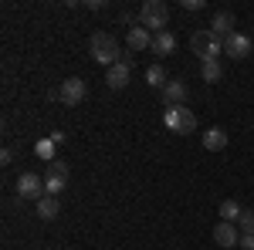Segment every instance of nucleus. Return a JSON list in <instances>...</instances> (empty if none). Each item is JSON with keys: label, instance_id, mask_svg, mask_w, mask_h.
<instances>
[{"label": "nucleus", "instance_id": "393cba45", "mask_svg": "<svg viewBox=\"0 0 254 250\" xmlns=\"http://www.w3.org/2000/svg\"><path fill=\"white\" fill-rule=\"evenodd\" d=\"M88 7H92V10H105L109 3H105V0H88Z\"/></svg>", "mask_w": 254, "mask_h": 250}, {"label": "nucleus", "instance_id": "39448f33", "mask_svg": "<svg viewBox=\"0 0 254 250\" xmlns=\"http://www.w3.org/2000/svg\"><path fill=\"white\" fill-rule=\"evenodd\" d=\"M85 95H88L85 78H68V81H61V85H58V101H61V105H68V108L81 105Z\"/></svg>", "mask_w": 254, "mask_h": 250}, {"label": "nucleus", "instance_id": "412c9836", "mask_svg": "<svg viewBox=\"0 0 254 250\" xmlns=\"http://www.w3.org/2000/svg\"><path fill=\"white\" fill-rule=\"evenodd\" d=\"M237 230H241V237H244V233H254V210H244V213H241Z\"/></svg>", "mask_w": 254, "mask_h": 250}, {"label": "nucleus", "instance_id": "423d86ee", "mask_svg": "<svg viewBox=\"0 0 254 250\" xmlns=\"http://www.w3.org/2000/svg\"><path fill=\"white\" fill-rule=\"evenodd\" d=\"M68 176H71V169H68V162H48V176H44V193L48 196H58L61 190H64V183H68Z\"/></svg>", "mask_w": 254, "mask_h": 250}, {"label": "nucleus", "instance_id": "7ed1b4c3", "mask_svg": "<svg viewBox=\"0 0 254 250\" xmlns=\"http://www.w3.org/2000/svg\"><path fill=\"white\" fill-rule=\"evenodd\" d=\"M139 24L146 27V31H166V24H170V7L163 3V0H146L142 7H139Z\"/></svg>", "mask_w": 254, "mask_h": 250}, {"label": "nucleus", "instance_id": "4be33fe9", "mask_svg": "<svg viewBox=\"0 0 254 250\" xmlns=\"http://www.w3.org/2000/svg\"><path fill=\"white\" fill-rule=\"evenodd\" d=\"M237 247H241V250H254V233H244V237H241V244H237Z\"/></svg>", "mask_w": 254, "mask_h": 250}, {"label": "nucleus", "instance_id": "4468645a", "mask_svg": "<svg viewBox=\"0 0 254 250\" xmlns=\"http://www.w3.org/2000/svg\"><path fill=\"white\" fill-rule=\"evenodd\" d=\"M203 149H207V152L227 149V132H224V129H207V132H203Z\"/></svg>", "mask_w": 254, "mask_h": 250}, {"label": "nucleus", "instance_id": "20e7f679", "mask_svg": "<svg viewBox=\"0 0 254 250\" xmlns=\"http://www.w3.org/2000/svg\"><path fill=\"white\" fill-rule=\"evenodd\" d=\"M163 125L176 135H190L196 129V115L187 108V105H180V108H166L163 112Z\"/></svg>", "mask_w": 254, "mask_h": 250}, {"label": "nucleus", "instance_id": "0eeeda50", "mask_svg": "<svg viewBox=\"0 0 254 250\" xmlns=\"http://www.w3.org/2000/svg\"><path fill=\"white\" fill-rule=\"evenodd\" d=\"M17 196L20 200H41V196H48V193H44V176L20 173L17 176Z\"/></svg>", "mask_w": 254, "mask_h": 250}, {"label": "nucleus", "instance_id": "a211bd4d", "mask_svg": "<svg viewBox=\"0 0 254 250\" xmlns=\"http://www.w3.org/2000/svg\"><path fill=\"white\" fill-rule=\"evenodd\" d=\"M146 81H149L153 88H159V92L170 85V81H166V71H163V64H149V68H146Z\"/></svg>", "mask_w": 254, "mask_h": 250}, {"label": "nucleus", "instance_id": "6e6552de", "mask_svg": "<svg viewBox=\"0 0 254 250\" xmlns=\"http://www.w3.org/2000/svg\"><path fill=\"white\" fill-rule=\"evenodd\" d=\"M187 98H190V88H187L183 78H176V81H170V85L163 88V105H166V108H180V105H187Z\"/></svg>", "mask_w": 254, "mask_h": 250}, {"label": "nucleus", "instance_id": "aec40b11", "mask_svg": "<svg viewBox=\"0 0 254 250\" xmlns=\"http://www.w3.org/2000/svg\"><path fill=\"white\" fill-rule=\"evenodd\" d=\"M55 149H58V146H55L51 139H41L38 146H34V152H38V159H44V162H55Z\"/></svg>", "mask_w": 254, "mask_h": 250}, {"label": "nucleus", "instance_id": "f03ea898", "mask_svg": "<svg viewBox=\"0 0 254 250\" xmlns=\"http://www.w3.org/2000/svg\"><path fill=\"white\" fill-rule=\"evenodd\" d=\"M190 51H193L200 61H217V54L224 51V38H217L214 31H193L190 34Z\"/></svg>", "mask_w": 254, "mask_h": 250}, {"label": "nucleus", "instance_id": "f3484780", "mask_svg": "<svg viewBox=\"0 0 254 250\" xmlns=\"http://www.w3.org/2000/svg\"><path fill=\"white\" fill-rule=\"evenodd\" d=\"M241 213H244V206H241L237 200H224V203H220V220H227V223H237Z\"/></svg>", "mask_w": 254, "mask_h": 250}, {"label": "nucleus", "instance_id": "ddd939ff", "mask_svg": "<svg viewBox=\"0 0 254 250\" xmlns=\"http://www.w3.org/2000/svg\"><path fill=\"white\" fill-rule=\"evenodd\" d=\"M153 48V34L139 24V27H129V51H146Z\"/></svg>", "mask_w": 254, "mask_h": 250}, {"label": "nucleus", "instance_id": "f257e3e1", "mask_svg": "<svg viewBox=\"0 0 254 250\" xmlns=\"http://www.w3.org/2000/svg\"><path fill=\"white\" fill-rule=\"evenodd\" d=\"M88 54H92V61L105 64V68H112V64L122 61L119 41L112 38V34H105V31H95V34H92V41H88Z\"/></svg>", "mask_w": 254, "mask_h": 250}, {"label": "nucleus", "instance_id": "9d476101", "mask_svg": "<svg viewBox=\"0 0 254 250\" xmlns=\"http://www.w3.org/2000/svg\"><path fill=\"white\" fill-rule=\"evenodd\" d=\"M224 54H231L234 61H241V58H248L251 54V38H244V34H231V38H224Z\"/></svg>", "mask_w": 254, "mask_h": 250}, {"label": "nucleus", "instance_id": "1a4fd4ad", "mask_svg": "<svg viewBox=\"0 0 254 250\" xmlns=\"http://www.w3.org/2000/svg\"><path fill=\"white\" fill-rule=\"evenodd\" d=\"M129 75H132V61L122 58L119 64H112V68L105 71V85H109L112 92H119V88H126V85H129Z\"/></svg>", "mask_w": 254, "mask_h": 250}, {"label": "nucleus", "instance_id": "b1692460", "mask_svg": "<svg viewBox=\"0 0 254 250\" xmlns=\"http://www.w3.org/2000/svg\"><path fill=\"white\" fill-rule=\"evenodd\" d=\"M0 162H3V166H10V162H14V152H10V149H3V152H0Z\"/></svg>", "mask_w": 254, "mask_h": 250}, {"label": "nucleus", "instance_id": "9b49d317", "mask_svg": "<svg viewBox=\"0 0 254 250\" xmlns=\"http://www.w3.org/2000/svg\"><path fill=\"white\" fill-rule=\"evenodd\" d=\"M214 240L220 247H237L241 244V230H237V223H227V220H220L214 227Z\"/></svg>", "mask_w": 254, "mask_h": 250}, {"label": "nucleus", "instance_id": "2eb2a0df", "mask_svg": "<svg viewBox=\"0 0 254 250\" xmlns=\"http://www.w3.org/2000/svg\"><path fill=\"white\" fill-rule=\"evenodd\" d=\"M153 51H156V54H173L176 51V34L173 31H159V34H153Z\"/></svg>", "mask_w": 254, "mask_h": 250}, {"label": "nucleus", "instance_id": "a878e982", "mask_svg": "<svg viewBox=\"0 0 254 250\" xmlns=\"http://www.w3.org/2000/svg\"><path fill=\"white\" fill-rule=\"evenodd\" d=\"M64 139H68V135H64V132H51V142H55V146H61Z\"/></svg>", "mask_w": 254, "mask_h": 250}, {"label": "nucleus", "instance_id": "dca6fc26", "mask_svg": "<svg viewBox=\"0 0 254 250\" xmlns=\"http://www.w3.org/2000/svg\"><path fill=\"white\" fill-rule=\"evenodd\" d=\"M58 213H61L58 196H41V200H38V216H41V220H55Z\"/></svg>", "mask_w": 254, "mask_h": 250}, {"label": "nucleus", "instance_id": "6ab92c4d", "mask_svg": "<svg viewBox=\"0 0 254 250\" xmlns=\"http://www.w3.org/2000/svg\"><path fill=\"white\" fill-rule=\"evenodd\" d=\"M200 75H203V81H220V75H224V68H220V61H203V68H200Z\"/></svg>", "mask_w": 254, "mask_h": 250}, {"label": "nucleus", "instance_id": "f8f14e48", "mask_svg": "<svg viewBox=\"0 0 254 250\" xmlns=\"http://www.w3.org/2000/svg\"><path fill=\"white\" fill-rule=\"evenodd\" d=\"M210 31H214L217 38H231V34H234V14H231V10H220V14H214V20H210Z\"/></svg>", "mask_w": 254, "mask_h": 250}, {"label": "nucleus", "instance_id": "5701e85b", "mask_svg": "<svg viewBox=\"0 0 254 250\" xmlns=\"http://www.w3.org/2000/svg\"><path fill=\"white\" fill-rule=\"evenodd\" d=\"M183 10H203V0H183Z\"/></svg>", "mask_w": 254, "mask_h": 250}]
</instances>
